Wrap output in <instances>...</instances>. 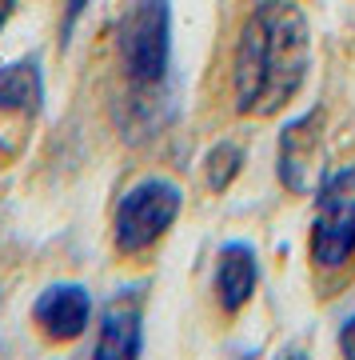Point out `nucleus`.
I'll return each instance as SVG.
<instances>
[{"instance_id": "nucleus-1", "label": "nucleus", "mask_w": 355, "mask_h": 360, "mask_svg": "<svg viewBox=\"0 0 355 360\" xmlns=\"http://www.w3.org/2000/svg\"><path fill=\"white\" fill-rule=\"evenodd\" d=\"M312 68V28L295 0H264L243 20L232 60L240 116H272L292 104Z\"/></svg>"}, {"instance_id": "nucleus-2", "label": "nucleus", "mask_w": 355, "mask_h": 360, "mask_svg": "<svg viewBox=\"0 0 355 360\" xmlns=\"http://www.w3.org/2000/svg\"><path fill=\"white\" fill-rule=\"evenodd\" d=\"M116 52H120L128 84L136 92L160 89L172 72V4L132 0L116 32Z\"/></svg>"}, {"instance_id": "nucleus-3", "label": "nucleus", "mask_w": 355, "mask_h": 360, "mask_svg": "<svg viewBox=\"0 0 355 360\" xmlns=\"http://www.w3.org/2000/svg\"><path fill=\"white\" fill-rule=\"evenodd\" d=\"M180 208H184V188L168 176H144L136 180L120 205H116L112 220V245L120 257H140L148 252L156 240H164L168 229L176 224Z\"/></svg>"}, {"instance_id": "nucleus-4", "label": "nucleus", "mask_w": 355, "mask_h": 360, "mask_svg": "<svg viewBox=\"0 0 355 360\" xmlns=\"http://www.w3.org/2000/svg\"><path fill=\"white\" fill-rule=\"evenodd\" d=\"M319 208L312 220V260L319 269H343L355 257V168L319 180Z\"/></svg>"}, {"instance_id": "nucleus-5", "label": "nucleus", "mask_w": 355, "mask_h": 360, "mask_svg": "<svg viewBox=\"0 0 355 360\" xmlns=\"http://www.w3.org/2000/svg\"><path fill=\"white\" fill-rule=\"evenodd\" d=\"M319 160H323V108H307L288 120L276 141V176L295 196L319 188Z\"/></svg>"}, {"instance_id": "nucleus-6", "label": "nucleus", "mask_w": 355, "mask_h": 360, "mask_svg": "<svg viewBox=\"0 0 355 360\" xmlns=\"http://www.w3.org/2000/svg\"><path fill=\"white\" fill-rule=\"evenodd\" d=\"M144 300L148 288L144 284H128L104 304L100 316V336L92 356L100 360H132L144 352Z\"/></svg>"}, {"instance_id": "nucleus-7", "label": "nucleus", "mask_w": 355, "mask_h": 360, "mask_svg": "<svg viewBox=\"0 0 355 360\" xmlns=\"http://www.w3.org/2000/svg\"><path fill=\"white\" fill-rule=\"evenodd\" d=\"M32 321L48 340L68 345L88 333L92 324V292L84 284H48L32 304Z\"/></svg>"}, {"instance_id": "nucleus-8", "label": "nucleus", "mask_w": 355, "mask_h": 360, "mask_svg": "<svg viewBox=\"0 0 355 360\" xmlns=\"http://www.w3.org/2000/svg\"><path fill=\"white\" fill-rule=\"evenodd\" d=\"M255 284H260V260H255V248L248 240H228L216 257V300L224 312H236L255 296Z\"/></svg>"}, {"instance_id": "nucleus-9", "label": "nucleus", "mask_w": 355, "mask_h": 360, "mask_svg": "<svg viewBox=\"0 0 355 360\" xmlns=\"http://www.w3.org/2000/svg\"><path fill=\"white\" fill-rule=\"evenodd\" d=\"M40 108H44V72L36 56L0 68V112L36 116Z\"/></svg>"}, {"instance_id": "nucleus-10", "label": "nucleus", "mask_w": 355, "mask_h": 360, "mask_svg": "<svg viewBox=\"0 0 355 360\" xmlns=\"http://www.w3.org/2000/svg\"><path fill=\"white\" fill-rule=\"evenodd\" d=\"M243 168V148L236 141H220L208 148V156H203V176H208V188L212 193H228L232 180L240 176Z\"/></svg>"}, {"instance_id": "nucleus-11", "label": "nucleus", "mask_w": 355, "mask_h": 360, "mask_svg": "<svg viewBox=\"0 0 355 360\" xmlns=\"http://www.w3.org/2000/svg\"><path fill=\"white\" fill-rule=\"evenodd\" d=\"M92 0H64V16H60V44H68L72 40V32H76L80 16L88 13Z\"/></svg>"}, {"instance_id": "nucleus-12", "label": "nucleus", "mask_w": 355, "mask_h": 360, "mask_svg": "<svg viewBox=\"0 0 355 360\" xmlns=\"http://www.w3.org/2000/svg\"><path fill=\"white\" fill-rule=\"evenodd\" d=\"M335 345H340V352L343 356H355V312L343 321V328H340V336H335Z\"/></svg>"}, {"instance_id": "nucleus-13", "label": "nucleus", "mask_w": 355, "mask_h": 360, "mask_svg": "<svg viewBox=\"0 0 355 360\" xmlns=\"http://www.w3.org/2000/svg\"><path fill=\"white\" fill-rule=\"evenodd\" d=\"M13 8H16V0H0V32H4V25H8Z\"/></svg>"}]
</instances>
